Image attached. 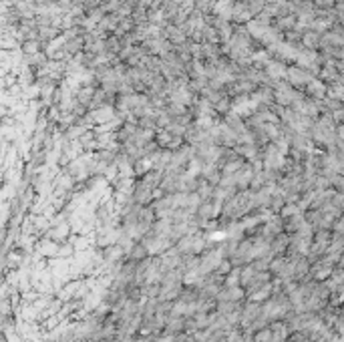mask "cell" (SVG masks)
I'll return each instance as SVG.
<instances>
[{"label":"cell","mask_w":344,"mask_h":342,"mask_svg":"<svg viewBox=\"0 0 344 342\" xmlns=\"http://www.w3.org/2000/svg\"><path fill=\"white\" fill-rule=\"evenodd\" d=\"M270 340H272V332L270 330H260L256 334V338H254V342H270Z\"/></svg>","instance_id":"obj_1"},{"label":"cell","mask_w":344,"mask_h":342,"mask_svg":"<svg viewBox=\"0 0 344 342\" xmlns=\"http://www.w3.org/2000/svg\"><path fill=\"white\" fill-rule=\"evenodd\" d=\"M175 342H200L195 336H189V334H179L177 338H175Z\"/></svg>","instance_id":"obj_2"}]
</instances>
